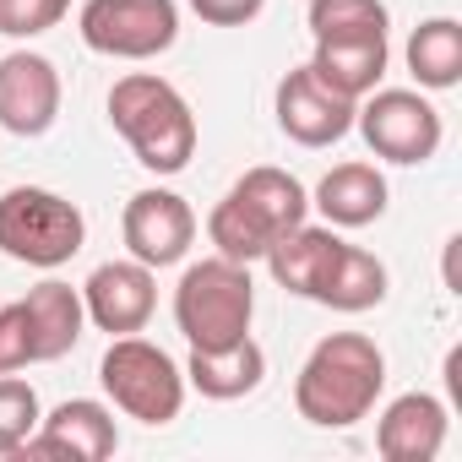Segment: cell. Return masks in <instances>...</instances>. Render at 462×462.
Listing matches in <instances>:
<instances>
[{
	"label": "cell",
	"instance_id": "e0dca14e",
	"mask_svg": "<svg viewBox=\"0 0 462 462\" xmlns=\"http://www.w3.org/2000/svg\"><path fill=\"white\" fill-rule=\"evenodd\" d=\"M337 251H343V240L332 235V228L300 223V228H289V235H278V240H273V251H267L262 262L273 267L278 289H289V294H300V300H316V289L327 283V273H332V256H337Z\"/></svg>",
	"mask_w": 462,
	"mask_h": 462
},
{
	"label": "cell",
	"instance_id": "cb8c5ba5",
	"mask_svg": "<svg viewBox=\"0 0 462 462\" xmlns=\"http://www.w3.org/2000/svg\"><path fill=\"white\" fill-rule=\"evenodd\" d=\"M39 392L17 375H0V440L12 446H28V435L39 430Z\"/></svg>",
	"mask_w": 462,
	"mask_h": 462
},
{
	"label": "cell",
	"instance_id": "484cf974",
	"mask_svg": "<svg viewBox=\"0 0 462 462\" xmlns=\"http://www.w3.org/2000/svg\"><path fill=\"white\" fill-rule=\"evenodd\" d=\"M39 365L33 359V332H28V316L23 305H0V375H17Z\"/></svg>",
	"mask_w": 462,
	"mask_h": 462
},
{
	"label": "cell",
	"instance_id": "44dd1931",
	"mask_svg": "<svg viewBox=\"0 0 462 462\" xmlns=\"http://www.w3.org/2000/svg\"><path fill=\"white\" fill-rule=\"evenodd\" d=\"M408 71H413V82L430 88V93L457 88V82H462V28H457L451 17L419 23L413 39H408Z\"/></svg>",
	"mask_w": 462,
	"mask_h": 462
},
{
	"label": "cell",
	"instance_id": "7c38bea8",
	"mask_svg": "<svg viewBox=\"0 0 462 462\" xmlns=\"http://www.w3.org/2000/svg\"><path fill=\"white\" fill-rule=\"evenodd\" d=\"M120 446V430H115V413L93 397H71L60 402L55 413L39 419V430L28 435L23 457H77V462H104L115 457Z\"/></svg>",
	"mask_w": 462,
	"mask_h": 462
},
{
	"label": "cell",
	"instance_id": "d4e9b609",
	"mask_svg": "<svg viewBox=\"0 0 462 462\" xmlns=\"http://www.w3.org/2000/svg\"><path fill=\"white\" fill-rule=\"evenodd\" d=\"M71 0H0V33L6 39H39L50 28H60Z\"/></svg>",
	"mask_w": 462,
	"mask_h": 462
},
{
	"label": "cell",
	"instance_id": "7a4b0ae2",
	"mask_svg": "<svg viewBox=\"0 0 462 462\" xmlns=\"http://www.w3.org/2000/svg\"><path fill=\"white\" fill-rule=\"evenodd\" d=\"M109 125L131 142L136 163L152 174H180L196 158V115L185 93L152 71H131L109 88Z\"/></svg>",
	"mask_w": 462,
	"mask_h": 462
},
{
	"label": "cell",
	"instance_id": "9c48e42d",
	"mask_svg": "<svg viewBox=\"0 0 462 462\" xmlns=\"http://www.w3.org/2000/svg\"><path fill=\"white\" fill-rule=\"evenodd\" d=\"M354 109L359 104L343 98L337 88H327L310 66H300V71H289L278 82V125L300 147H332V142H343L354 131Z\"/></svg>",
	"mask_w": 462,
	"mask_h": 462
},
{
	"label": "cell",
	"instance_id": "7402d4cb",
	"mask_svg": "<svg viewBox=\"0 0 462 462\" xmlns=\"http://www.w3.org/2000/svg\"><path fill=\"white\" fill-rule=\"evenodd\" d=\"M207 240H212V251L217 256H228V262H262L267 251H273V228L240 201V196H223L212 212H207Z\"/></svg>",
	"mask_w": 462,
	"mask_h": 462
},
{
	"label": "cell",
	"instance_id": "4fadbf2b",
	"mask_svg": "<svg viewBox=\"0 0 462 462\" xmlns=\"http://www.w3.org/2000/svg\"><path fill=\"white\" fill-rule=\"evenodd\" d=\"M446 446V402L430 392H402L375 424V451L386 462H430Z\"/></svg>",
	"mask_w": 462,
	"mask_h": 462
},
{
	"label": "cell",
	"instance_id": "277c9868",
	"mask_svg": "<svg viewBox=\"0 0 462 462\" xmlns=\"http://www.w3.org/2000/svg\"><path fill=\"white\" fill-rule=\"evenodd\" d=\"M88 240L82 207L44 185H12L0 196V256L28 267H66Z\"/></svg>",
	"mask_w": 462,
	"mask_h": 462
},
{
	"label": "cell",
	"instance_id": "d6986e66",
	"mask_svg": "<svg viewBox=\"0 0 462 462\" xmlns=\"http://www.w3.org/2000/svg\"><path fill=\"white\" fill-rule=\"evenodd\" d=\"M228 196H240V201H245L267 228H273V240H278V235H289V228H300V223L310 217V190H305L289 169H273V163L245 169Z\"/></svg>",
	"mask_w": 462,
	"mask_h": 462
},
{
	"label": "cell",
	"instance_id": "ac0fdd59",
	"mask_svg": "<svg viewBox=\"0 0 462 462\" xmlns=\"http://www.w3.org/2000/svg\"><path fill=\"white\" fill-rule=\"evenodd\" d=\"M386 60H392L386 33H375V39H332V44H316L310 71H316L327 88H337L343 98H354V104H359L365 93H375V88H381Z\"/></svg>",
	"mask_w": 462,
	"mask_h": 462
},
{
	"label": "cell",
	"instance_id": "30bf717a",
	"mask_svg": "<svg viewBox=\"0 0 462 462\" xmlns=\"http://www.w3.org/2000/svg\"><path fill=\"white\" fill-rule=\"evenodd\" d=\"M82 310L98 332L109 337H125V332H142L158 310V278L152 267H142L136 256L131 262H104L93 267V278L82 283Z\"/></svg>",
	"mask_w": 462,
	"mask_h": 462
},
{
	"label": "cell",
	"instance_id": "4316f807",
	"mask_svg": "<svg viewBox=\"0 0 462 462\" xmlns=\"http://www.w3.org/2000/svg\"><path fill=\"white\" fill-rule=\"evenodd\" d=\"M262 6L267 0H190V12L212 28H245V23L262 17Z\"/></svg>",
	"mask_w": 462,
	"mask_h": 462
},
{
	"label": "cell",
	"instance_id": "8fae6325",
	"mask_svg": "<svg viewBox=\"0 0 462 462\" xmlns=\"http://www.w3.org/2000/svg\"><path fill=\"white\" fill-rule=\"evenodd\" d=\"M60 120V71L50 55L12 50L0 60V125L12 136H44Z\"/></svg>",
	"mask_w": 462,
	"mask_h": 462
},
{
	"label": "cell",
	"instance_id": "ba28073f",
	"mask_svg": "<svg viewBox=\"0 0 462 462\" xmlns=\"http://www.w3.org/2000/svg\"><path fill=\"white\" fill-rule=\"evenodd\" d=\"M120 235H125V251L142 262V267H174L185 262L190 240H196V212L185 196L174 190H136L125 201V217H120Z\"/></svg>",
	"mask_w": 462,
	"mask_h": 462
},
{
	"label": "cell",
	"instance_id": "5bb4252c",
	"mask_svg": "<svg viewBox=\"0 0 462 462\" xmlns=\"http://www.w3.org/2000/svg\"><path fill=\"white\" fill-rule=\"evenodd\" d=\"M23 316H28V332H33V359L50 365V359H66L77 343H82V327H88V310H82V289L60 283V278H44L39 289H28V300H17Z\"/></svg>",
	"mask_w": 462,
	"mask_h": 462
},
{
	"label": "cell",
	"instance_id": "5b68a950",
	"mask_svg": "<svg viewBox=\"0 0 462 462\" xmlns=\"http://www.w3.org/2000/svg\"><path fill=\"white\" fill-rule=\"evenodd\" d=\"M98 381H104L109 402L136 424H174L180 408H185V370L158 343H147L136 332L109 343V354L98 365Z\"/></svg>",
	"mask_w": 462,
	"mask_h": 462
},
{
	"label": "cell",
	"instance_id": "8992f818",
	"mask_svg": "<svg viewBox=\"0 0 462 462\" xmlns=\"http://www.w3.org/2000/svg\"><path fill=\"white\" fill-rule=\"evenodd\" d=\"M354 125H359V136L370 142L375 158L402 163V169L430 163L440 152V136H446L440 109L424 93H413V88H375V93H365L359 109H354Z\"/></svg>",
	"mask_w": 462,
	"mask_h": 462
},
{
	"label": "cell",
	"instance_id": "52a82bcc",
	"mask_svg": "<svg viewBox=\"0 0 462 462\" xmlns=\"http://www.w3.org/2000/svg\"><path fill=\"white\" fill-rule=\"evenodd\" d=\"M82 44L109 60H152L174 50L180 39V6L174 0H88L82 17Z\"/></svg>",
	"mask_w": 462,
	"mask_h": 462
},
{
	"label": "cell",
	"instance_id": "83f0119b",
	"mask_svg": "<svg viewBox=\"0 0 462 462\" xmlns=\"http://www.w3.org/2000/svg\"><path fill=\"white\" fill-rule=\"evenodd\" d=\"M6 457H23V446H12V440H0V462Z\"/></svg>",
	"mask_w": 462,
	"mask_h": 462
},
{
	"label": "cell",
	"instance_id": "3957f363",
	"mask_svg": "<svg viewBox=\"0 0 462 462\" xmlns=\"http://www.w3.org/2000/svg\"><path fill=\"white\" fill-rule=\"evenodd\" d=\"M251 316H256V283L245 262L207 256L185 267L174 289V327L190 348H223L251 337Z\"/></svg>",
	"mask_w": 462,
	"mask_h": 462
},
{
	"label": "cell",
	"instance_id": "2e32d148",
	"mask_svg": "<svg viewBox=\"0 0 462 462\" xmlns=\"http://www.w3.org/2000/svg\"><path fill=\"white\" fill-rule=\"evenodd\" d=\"M310 207L327 217V228H365L386 212V174L375 163H337L321 174Z\"/></svg>",
	"mask_w": 462,
	"mask_h": 462
},
{
	"label": "cell",
	"instance_id": "ffe728a7",
	"mask_svg": "<svg viewBox=\"0 0 462 462\" xmlns=\"http://www.w3.org/2000/svg\"><path fill=\"white\" fill-rule=\"evenodd\" d=\"M381 300H386V262L343 240V251L332 256L327 283L316 289V305L343 310V316H359V310H375Z\"/></svg>",
	"mask_w": 462,
	"mask_h": 462
},
{
	"label": "cell",
	"instance_id": "6da1fadb",
	"mask_svg": "<svg viewBox=\"0 0 462 462\" xmlns=\"http://www.w3.org/2000/svg\"><path fill=\"white\" fill-rule=\"evenodd\" d=\"M386 386V354L365 332H332L310 348L294 381V408L316 430H348L370 419L375 397Z\"/></svg>",
	"mask_w": 462,
	"mask_h": 462
},
{
	"label": "cell",
	"instance_id": "603a6c76",
	"mask_svg": "<svg viewBox=\"0 0 462 462\" xmlns=\"http://www.w3.org/2000/svg\"><path fill=\"white\" fill-rule=\"evenodd\" d=\"M310 39L332 44V39H375L386 33V6L381 0H310Z\"/></svg>",
	"mask_w": 462,
	"mask_h": 462
},
{
	"label": "cell",
	"instance_id": "9a60e30c",
	"mask_svg": "<svg viewBox=\"0 0 462 462\" xmlns=\"http://www.w3.org/2000/svg\"><path fill=\"white\" fill-rule=\"evenodd\" d=\"M262 381H267V354L256 337L223 343V348H190V359H185V386H196L212 402L251 397Z\"/></svg>",
	"mask_w": 462,
	"mask_h": 462
}]
</instances>
